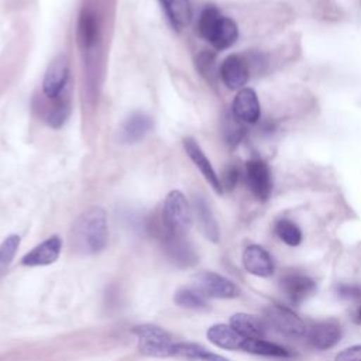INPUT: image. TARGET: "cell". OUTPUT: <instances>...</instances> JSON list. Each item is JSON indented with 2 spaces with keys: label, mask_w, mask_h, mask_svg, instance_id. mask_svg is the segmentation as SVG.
Segmentation results:
<instances>
[{
  "label": "cell",
  "mask_w": 361,
  "mask_h": 361,
  "mask_svg": "<svg viewBox=\"0 0 361 361\" xmlns=\"http://www.w3.org/2000/svg\"><path fill=\"white\" fill-rule=\"evenodd\" d=\"M243 265L247 272L261 276V278H268L274 274L275 265L271 254L262 248L261 245L252 244L248 245L244 252H243Z\"/></svg>",
  "instance_id": "cell-12"
},
{
  "label": "cell",
  "mask_w": 361,
  "mask_h": 361,
  "mask_svg": "<svg viewBox=\"0 0 361 361\" xmlns=\"http://www.w3.org/2000/svg\"><path fill=\"white\" fill-rule=\"evenodd\" d=\"M161 1L173 27L180 30L190 23L192 8L189 4V0H161Z\"/></svg>",
  "instance_id": "cell-23"
},
{
  "label": "cell",
  "mask_w": 361,
  "mask_h": 361,
  "mask_svg": "<svg viewBox=\"0 0 361 361\" xmlns=\"http://www.w3.org/2000/svg\"><path fill=\"white\" fill-rule=\"evenodd\" d=\"M220 78L231 90H241L250 78V68L244 56L231 54L220 65Z\"/></svg>",
  "instance_id": "cell-10"
},
{
  "label": "cell",
  "mask_w": 361,
  "mask_h": 361,
  "mask_svg": "<svg viewBox=\"0 0 361 361\" xmlns=\"http://www.w3.org/2000/svg\"><path fill=\"white\" fill-rule=\"evenodd\" d=\"M281 289L288 300L300 305L316 290V282L306 274L288 272L281 278Z\"/></svg>",
  "instance_id": "cell-9"
},
{
  "label": "cell",
  "mask_w": 361,
  "mask_h": 361,
  "mask_svg": "<svg viewBox=\"0 0 361 361\" xmlns=\"http://www.w3.org/2000/svg\"><path fill=\"white\" fill-rule=\"evenodd\" d=\"M275 233L281 241L289 247H298L302 243V231L293 221L288 219H281L275 224Z\"/></svg>",
  "instance_id": "cell-29"
},
{
  "label": "cell",
  "mask_w": 361,
  "mask_h": 361,
  "mask_svg": "<svg viewBox=\"0 0 361 361\" xmlns=\"http://www.w3.org/2000/svg\"><path fill=\"white\" fill-rule=\"evenodd\" d=\"M172 357L185 361H228L226 357L212 353L195 343H175L172 347Z\"/></svg>",
  "instance_id": "cell-20"
},
{
  "label": "cell",
  "mask_w": 361,
  "mask_h": 361,
  "mask_svg": "<svg viewBox=\"0 0 361 361\" xmlns=\"http://www.w3.org/2000/svg\"><path fill=\"white\" fill-rule=\"evenodd\" d=\"M244 351L255 355H264V357H276V358L290 357V353L285 347L264 338H248Z\"/></svg>",
  "instance_id": "cell-25"
},
{
  "label": "cell",
  "mask_w": 361,
  "mask_h": 361,
  "mask_svg": "<svg viewBox=\"0 0 361 361\" xmlns=\"http://www.w3.org/2000/svg\"><path fill=\"white\" fill-rule=\"evenodd\" d=\"M61 248H62L61 238L58 235H52L44 240L37 247H34L30 252H27L23 257L21 264L27 267H42V265L54 264L61 254Z\"/></svg>",
  "instance_id": "cell-15"
},
{
  "label": "cell",
  "mask_w": 361,
  "mask_h": 361,
  "mask_svg": "<svg viewBox=\"0 0 361 361\" xmlns=\"http://www.w3.org/2000/svg\"><path fill=\"white\" fill-rule=\"evenodd\" d=\"M221 14L219 11V8L216 6H206L200 16H199V20H197V31H199V35L202 38H204L206 41L210 39L213 31L216 30L219 21L221 20Z\"/></svg>",
  "instance_id": "cell-27"
},
{
  "label": "cell",
  "mask_w": 361,
  "mask_h": 361,
  "mask_svg": "<svg viewBox=\"0 0 361 361\" xmlns=\"http://www.w3.org/2000/svg\"><path fill=\"white\" fill-rule=\"evenodd\" d=\"M223 179H220V183H221V188H223V192L224 190H231L235 183L238 182V176H240V172L235 166H228L224 173H223Z\"/></svg>",
  "instance_id": "cell-33"
},
{
  "label": "cell",
  "mask_w": 361,
  "mask_h": 361,
  "mask_svg": "<svg viewBox=\"0 0 361 361\" xmlns=\"http://www.w3.org/2000/svg\"><path fill=\"white\" fill-rule=\"evenodd\" d=\"M245 179L251 193L265 202L272 192V178L269 166L259 158L250 159L245 165Z\"/></svg>",
  "instance_id": "cell-8"
},
{
  "label": "cell",
  "mask_w": 361,
  "mask_h": 361,
  "mask_svg": "<svg viewBox=\"0 0 361 361\" xmlns=\"http://www.w3.org/2000/svg\"><path fill=\"white\" fill-rule=\"evenodd\" d=\"M193 212H195L197 226H199L200 231L203 233V235L207 240H210L213 243H217L219 238H220L219 226H217V221L214 219V214H213L207 200L203 196H195V199H193Z\"/></svg>",
  "instance_id": "cell-19"
},
{
  "label": "cell",
  "mask_w": 361,
  "mask_h": 361,
  "mask_svg": "<svg viewBox=\"0 0 361 361\" xmlns=\"http://www.w3.org/2000/svg\"><path fill=\"white\" fill-rule=\"evenodd\" d=\"M109 238L107 214L103 207L93 206L85 210L72 227V245L85 255L104 250Z\"/></svg>",
  "instance_id": "cell-1"
},
{
  "label": "cell",
  "mask_w": 361,
  "mask_h": 361,
  "mask_svg": "<svg viewBox=\"0 0 361 361\" xmlns=\"http://www.w3.org/2000/svg\"><path fill=\"white\" fill-rule=\"evenodd\" d=\"M78 42L82 49H92L100 39V20L93 8H83L79 14L76 27Z\"/></svg>",
  "instance_id": "cell-13"
},
{
  "label": "cell",
  "mask_w": 361,
  "mask_h": 361,
  "mask_svg": "<svg viewBox=\"0 0 361 361\" xmlns=\"http://www.w3.org/2000/svg\"><path fill=\"white\" fill-rule=\"evenodd\" d=\"M52 104L47 110L45 114V121L52 127V128H59L65 124V121L69 117L71 113V102L69 97L65 96V90L55 99H51Z\"/></svg>",
  "instance_id": "cell-24"
},
{
  "label": "cell",
  "mask_w": 361,
  "mask_h": 361,
  "mask_svg": "<svg viewBox=\"0 0 361 361\" xmlns=\"http://www.w3.org/2000/svg\"><path fill=\"white\" fill-rule=\"evenodd\" d=\"M230 326L245 338H264V323L248 313H235L230 317Z\"/></svg>",
  "instance_id": "cell-21"
},
{
  "label": "cell",
  "mask_w": 361,
  "mask_h": 361,
  "mask_svg": "<svg viewBox=\"0 0 361 361\" xmlns=\"http://www.w3.org/2000/svg\"><path fill=\"white\" fill-rule=\"evenodd\" d=\"M195 66L203 78L213 80L216 75V55L210 51L200 52L195 59Z\"/></svg>",
  "instance_id": "cell-31"
},
{
  "label": "cell",
  "mask_w": 361,
  "mask_h": 361,
  "mask_svg": "<svg viewBox=\"0 0 361 361\" xmlns=\"http://www.w3.org/2000/svg\"><path fill=\"white\" fill-rule=\"evenodd\" d=\"M182 145H183V149L186 151L188 157L193 161V164L200 171V173L204 176V179L209 182V185L214 189V192L221 195L223 188L220 183V178L216 173L212 162L209 161V158L206 157L203 149L200 148V145L196 142V140L192 137H185L182 140Z\"/></svg>",
  "instance_id": "cell-11"
},
{
  "label": "cell",
  "mask_w": 361,
  "mask_h": 361,
  "mask_svg": "<svg viewBox=\"0 0 361 361\" xmlns=\"http://www.w3.org/2000/svg\"><path fill=\"white\" fill-rule=\"evenodd\" d=\"M196 289L209 298H217V299H230L235 298L240 293L238 286L227 279L223 275H219L216 272H200L196 275Z\"/></svg>",
  "instance_id": "cell-6"
},
{
  "label": "cell",
  "mask_w": 361,
  "mask_h": 361,
  "mask_svg": "<svg viewBox=\"0 0 361 361\" xmlns=\"http://www.w3.org/2000/svg\"><path fill=\"white\" fill-rule=\"evenodd\" d=\"M238 38V28L237 24L228 18V17H221L219 21L216 30L213 31L209 42L219 51L230 48Z\"/></svg>",
  "instance_id": "cell-22"
},
{
  "label": "cell",
  "mask_w": 361,
  "mask_h": 361,
  "mask_svg": "<svg viewBox=\"0 0 361 361\" xmlns=\"http://www.w3.org/2000/svg\"><path fill=\"white\" fill-rule=\"evenodd\" d=\"M337 295L343 299L355 300L361 298V286L351 283H341L337 286Z\"/></svg>",
  "instance_id": "cell-32"
},
{
  "label": "cell",
  "mask_w": 361,
  "mask_h": 361,
  "mask_svg": "<svg viewBox=\"0 0 361 361\" xmlns=\"http://www.w3.org/2000/svg\"><path fill=\"white\" fill-rule=\"evenodd\" d=\"M307 340L316 350H329L341 338V329L336 320H323L307 330Z\"/></svg>",
  "instance_id": "cell-16"
},
{
  "label": "cell",
  "mask_w": 361,
  "mask_h": 361,
  "mask_svg": "<svg viewBox=\"0 0 361 361\" xmlns=\"http://www.w3.org/2000/svg\"><path fill=\"white\" fill-rule=\"evenodd\" d=\"M233 111H226L221 117V135L226 144L235 147L244 137V127Z\"/></svg>",
  "instance_id": "cell-26"
},
{
  "label": "cell",
  "mask_w": 361,
  "mask_h": 361,
  "mask_svg": "<svg viewBox=\"0 0 361 361\" xmlns=\"http://www.w3.org/2000/svg\"><path fill=\"white\" fill-rule=\"evenodd\" d=\"M20 247V235L10 234L0 244V278L6 274L8 265L11 264L17 250Z\"/></svg>",
  "instance_id": "cell-30"
},
{
  "label": "cell",
  "mask_w": 361,
  "mask_h": 361,
  "mask_svg": "<svg viewBox=\"0 0 361 361\" xmlns=\"http://www.w3.org/2000/svg\"><path fill=\"white\" fill-rule=\"evenodd\" d=\"M206 336L209 341L213 343L216 347L231 350V351H237V350L244 351L245 344L248 341V338L238 334L230 324H224V323L213 324L212 327H209Z\"/></svg>",
  "instance_id": "cell-18"
},
{
  "label": "cell",
  "mask_w": 361,
  "mask_h": 361,
  "mask_svg": "<svg viewBox=\"0 0 361 361\" xmlns=\"http://www.w3.org/2000/svg\"><path fill=\"white\" fill-rule=\"evenodd\" d=\"M265 320L275 331L282 336L290 338H300L307 334V327L305 322L295 312L285 306L271 305L265 310Z\"/></svg>",
  "instance_id": "cell-4"
},
{
  "label": "cell",
  "mask_w": 361,
  "mask_h": 361,
  "mask_svg": "<svg viewBox=\"0 0 361 361\" xmlns=\"http://www.w3.org/2000/svg\"><path fill=\"white\" fill-rule=\"evenodd\" d=\"M68 79H69V59L66 55L61 54L49 62L44 73V79H42L44 94L48 99L58 97L65 90Z\"/></svg>",
  "instance_id": "cell-7"
},
{
  "label": "cell",
  "mask_w": 361,
  "mask_h": 361,
  "mask_svg": "<svg viewBox=\"0 0 361 361\" xmlns=\"http://www.w3.org/2000/svg\"><path fill=\"white\" fill-rule=\"evenodd\" d=\"M173 300L176 305L188 309H204L207 306L206 296L200 293L197 289L192 288H180L176 290Z\"/></svg>",
  "instance_id": "cell-28"
},
{
  "label": "cell",
  "mask_w": 361,
  "mask_h": 361,
  "mask_svg": "<svg viewBox=\"0 0 361 361\" xmlns=\"http://www.w3.org/2000/svg\"><path fill=\"white\" fill-rule=\"evenodd\" d=\"M138 338V350L141 354L157 358L172 357V336L159 326L140 324L133 329Z\"/></svg>",
  "instance_id": "cell-3"
},
{
  "label": "cell",
  "mask_w": 361,
  "mask_h": 361,
  "mask_svg": "<svg viewBox=\"0 0 361 361\" xmlns=\"http://www.w3.org/2000/svg\"><path fill=\"white\" fill-rule=\"evenodd\" d=\"M233 114L243 123H257L261 116V107L257 93L251 87H243L237 92L233 106Z\"/></svg>",
  "instance_id": "cell-14"
},
{
  "label": "cell",
  "mask_w": 361,
  "mask_h": 361,
  "mask_svg": "<svg viewBox=\"0 0 361 361\" xmlns=\"http://www.w3.org/2000/svg\"><path fill=\"white\" fill-rule=\"evenodd\" d=\"M151 128V117L142 111H135L123 121L120 128V140L124 144H137L145 138Z\"/></svg>",
  "instance_id": "cell-17"
},
{
  "label": "cell",
  "mask_w": 361,
  "mask_h": 361,
  "mask_svg": "<svg viewBox=\"0 0 361 361\" xmlns=\"http://www.w3.org/2000/svg\"><path fill=\"white\" fill-rule=\"evenodd\" d=\"M358 320H360V323H361V306H360V309H358Z\"/></svg>",
  "instance_id": "cell-35"
},
{
  "label": "cell",
  "mask_w": 361,
  "mask_h": 361,
  "mask_svg": "<svg viewBox=\"0 0 361 361\" xmlns=\"http://www.w3.org/2000/svg\"><path fill=\"white\" fill-rule=\"evenodd\" d=\"M334 361H361V345H353L340 351Z\"/></svg>",
  "instance_id": "cell-34"
},
{
  "label": "cell",
  "mask_w": 361,
  "mask_h": 361,
  "mask_svg": "<svg viewBox=\"0 0 361 361\" xmlns=\"http://www.w3.org/2000/svg\"><path fill=\"white\" fill-rule=\"evenodd\" d=\"M162 243L166 257L179 268H189L197 262V254L186 238V234L162 233Z\"/></svg>",
  "instance_id": "cell-5"
},
{
  "label": "cell",
  "mask_w": 361,
  "mask_h": 361,
  "mask_svg": "<svg viewBox=\"0 0 361 361\" xmlns=\"http://www.w3.org/2000/svg\"><path fill=\"white\" fill-rule=\"evenodd\" d=\"M162 233L186 234L192 223V210L180 190H171L162 206Z\"/></svg>",
  "instance_id": "cell-2"
}]
</instances>
